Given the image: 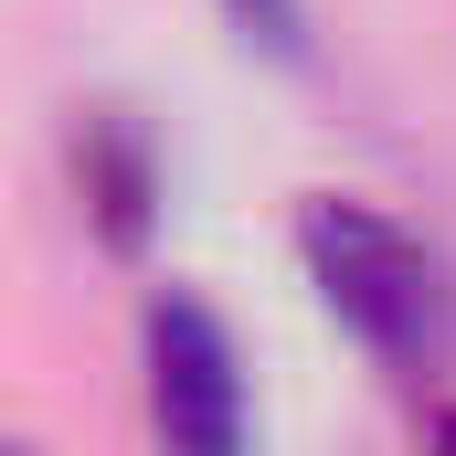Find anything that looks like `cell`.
I'll return each mask as SVG.
<instances>
[{
	"label": "cell",
	"mask_w": 456,
	"mask_h": 456,
	"mask_svg": "<svg viewBox=\"0 0 456 456\" xmlns=\"http://www.w3.org/2000/svg\"><path fill=\"white\" fill-rule=\"evenodd\" d=\"M149 425L191 456L244 446V361H233L224 319L202 297H159L149 308Z\"/></svg>",
	"instance_id": "7a4b0ae2"
},
{
	"label": "cell",
	"mask_w": 456,
	"mask_h": 456,
	"mask_svg": "<svg viewBox=\"0 0 456 456\" xmlns=\"http://www.w3.org/2000/svg\"><path fill=\"white\" fill-rule=\"evenodd\" d=\"M86 191H107V233L117 244H138V224H149V159L127 149V138H96V159H86Z\"/></svg>",
	"instance_id": "3957f363"
},
{
	"label": "cell",
	"mask_w": 456,
	"mask_h": 456,
	"mask_svg": "<svg viewBox=\"0 0 456 456\" xmlns=\"http://www.w3.org/2000/svg\"><path fill=\"white\" fill-rule=\"evenodd\" d=\"M297 255H308V287L330 297V319L382 371H403V382L456 371V265L414 224H393L371 202H308Z\"/></svg>",
	"instance_id": "6da1fadb"
},
{
	"label": "cell",
	"mask_w": 456,
	"mask_h": 456,
	"mask_svg": "<svg viewBox=\"0 0 456 456\" xmlns=\"http://www.w3.org/2000/svg\"><path fill=\"white\" fill-rule=\"evenodd\" d=\"M224 21L255 43V53H276V64H308V0H224Z\"/></svg>",
	"instance_id": "277c9868"
}]
</instances>
